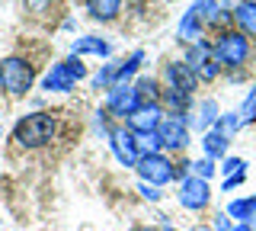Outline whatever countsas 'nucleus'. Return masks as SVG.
Segmentation results:
<instances>
[{
    "instance_id": "33",
    "label": "nucleus",
    "mask_w": 256,
    "mask_h": 231,
    "mask_svg": "<svg viewBox=\"0 0 256 231\" xmlns=\"http://www.w3.org/2000/svg\"><path fill=\"white\" fill-rule=\"evenodd\" d=\"M250 225H253V231H256V218H253V221H250Z\"/></svg>"
},
{
    "instance_id": "26",
    "label": "nucleus",
    "mask_w": 256,
    "mask_h": 231,
    "mask_svg": "<svg viewBox=\"0 0 256 231\" xmlns=\"http://www.w3.org/2000/svg\"><path fill=\"white\" fill-rule=\"evenodd\" d=\"M196 74H198V81H214V77L221 74V65L214 61V55H212V58H208V61H205V65L198 68V71H196Z\"/></svg>"
},
{
    "instance_id": "10",
    "label": "nucleus",
    "mask_w": 256,
    "mask_h": 231,
    "mask_svg": "<svg viewBox=\"0 0 256 231\" xmlns=\"http://www.w3.org/2000/svg\"><path fill=\"white\" fill-rule=\"evenodd\" d=\"M180 205L189 212H202L208 202H212V186H208V180L202 177H186L180 183Z\"/></svg>"
},
{
    "instance_id": "6",
    "label": "nucleus",
    "mask_w": 256,
    "mask_h": 231,
    "mask_svg": "<svg viewBox=\"0 0 256 231\" xmlns=\"http://www.w3.org/2000/svg\"><path fill=\"white\" fill-rule=\"evenodd\" d=\"M109 148L122 167H134L141 157V138L128 125H112L109 129Z\"/></svg>"
},
{
    "instance_id": "19",
    "label": "nucleus",
    "mask_w": 256,
    "mask_h": 231,
    "mask_svg": "<svg viewBox=\"0 0 256 231\" xmlns=\"http://www.w3.org/2000/svg\"><path fill=\"white\" fill-rule=\"evenodd\" d=\"M218 116H221V113H218V103H214V100H205L202 106H198V119H196V125H198L202 132H208V129H214Z\"/></svg>"
},
{
    "instance_id": "13",
    "label": "nucleus",
    "mask_w": 256,
    "mask_h": 231,
    "mask_svg": "<svg viewBox=\"0 0 256 231\" xmlns=\"http://www.w3.org/2000/svg\"><path fill=\"white\" fill-rule=\"evenodd\" d=\"M70 55H77V58H84V55L109 58V55H112V45L106 42V39H100V36H84V39H77V42L70 45Z\"/></svg>"
},
{
    "instance_id": "34",
    "label": "nucleus",
    "mask_w": 256,
    "mask_h": 231,
    "mask_svg": "<svg viewBox=\"0 0 256 231\" xmlns=\"http://www.w3.org/2000/svg\"><path fill=\"white\" fill-rule=\"evenodd\" d=\"M192 231H205V228H192Z\"/></svg>"
},
{
    "instance_id": "15",
    "label": "nucleus",
    "mask_w": 256,
    "mask_h": 231,
    "mask_svg": "<svg viewBox=\"0 0 256 231\" xmlns=\"http://www.w3.org/2000/svg\"><path fill=\"white\" fill-rule=\"evenodd\" d=\"M86 13L96 23H112L122 13V0H86Z\"/></svg>"
},
{
    "instance_id": "30",
    "label": "nucleus",
    "mask_w": 256,
    "mask_h": 231,
    "mask_svg": "<svg viewBox=\"0 0 256 231\" xmlns=\"http://www.w3.org/2000/svg\"><path fill=\"white\" fill-rule=\"evenodd\" d=\"M234 231H253V225H234Z\"/></svg>"
},
{
    "instance_id": "31",
    "label": "nucleus",
    "mask_w": 256,
    "mask_h": 231,
    "mask_svg": "<svg viewBox=\"0 0 256 231\" xmlns=\"http://www.w3.org/2000/svg\"><path fill=\"white\" fill-rule=\"evenodd\" d=\"M132 231H157V228H148V225H138V228H132Z\"/></svg>"
},
{
    "instance_id": "23",
    "label": "nucleus",
    "mask_w": 256,
    "mask_h": 231,
    "mask_svg": "<svg viewBox=\"0 0 256 231\" xmlns=\"http://www.w3.org/2000/svg\"><path fill=\"white\" fill-rule=\"evenodd\" d=\"M214 161L212 157H202V161H192V177H202V180H212L214 177Z\"/></svg>"
},
{
    "instance_id": "24",
    "label": "nucleus",
    "mask_w": 256,
    "mask_h": 231,
    "mask_svg": "<svg viewBox=\"0 0 256 231\" xmlns=\"http://www.w3.org/2000/svg\"><path fill=\"white\" fill-rule=\"evenodd\" d=\"M22 10L29 13V17H36V20H42L48 10H52V0H22Z\"/></svg>"
},
{
    "instance_id": "32",
    "label": "nucleus",
    "mask_w": 256,
    "mask_h": 231,
    "mask_svg": "<svg viewBox=\"0 0 256 231\" xmlns=\"http://www.w3.org/2000/svg\"><path fill=\"white\" fill-rule=\"evenodd\" d=\"M164 231H176V228H170V225H166V228H164Z\"/></svg>"
},
{
    "instance_id": "22",
    "label": "nucleus",
    "mask_w": 256,
    "mask_h": 231,
    "mask_svg": "<svg viewBox=\"0 0 256 231\" xmlns=\"http://www.w3.org/2000/svg\"><path fill=\"white\" fill-rule=\"evenodd\" d=\"M237 113H240V122H244V125H246V122H253V119H256V84H253V90L246 93L244 106H240Z\"/></svg>"
},
{
    "instance_id": "2",
    "label": "nucleus",
    "mask_w": 256,
    "mask_h": 231,
    "mask_svg": "<svg viewBox=\"0 0 256 231\" xmlns=\"http://www.w3.org/2000/svg\"><path fill=\"white\" fill-rule=\"evenodd\" d=\"M212 55L221 68H244L246 61H250L253 49H250V39L244 33H237V29H221L212 42Z\"/></svg>"
},
{
    "instance_id": "18",
    "label": "nucleus",
    "mask_w": 256,
    "mask_h": 231,
    "mask_svg": "<svg viewBox=\"0 0 256 231\" xmlns=\"http://www.w3.org/2000/svg\"><path fill=\"white\" fill-rule=\"evenodd\" d=\"M202 151H205V157H224L228 154V135H221L218 129H208L202 135Z\"/></svg>"
},
{
    "instance_id": "11",
    "label": "nucleus",
    "mask_w": 256,
    "mask_h": 231,
    "mask_svg": "<svg viewBox=\"0 0 256 231\" xmlns=\"http://www.w3.org/2000/svg\"><path fill=\"white\" fill-rule=\"evenodd\" d=\"M164 77H166V87H170V90H180V93H186V97H192V93L198 90V74L186 61H170V65L164 68Z\"/></svg>"
},
{
    "instance_id": "1",
    "label": "nucleus",
    "mask_w": 256,
    "mask_h": 231,
    "mask_svg": "<svg viewBox=\"0 0 256 231\" xmlns=\"http://www.w3.org/2000/svg\"><path fill=\"white\" fill-rule=\"evenodd\" d=\"M58 135V119L52 113H29L13 125V141L20 148H42Z\"/></svg>"
},
{
    "instance_id": "35",
    "label": "nucleus",
    "mask_w": 256,
    "mask_h": 231,
    "mask_svg": "<svg viewBox=\"0 0 256 231\" xmlns=\"http://www.w3.org/2000/svg\"><path fill=\"white\" fill-rule=\"evenodd\" d=\"M0 138H4V129H0Z\"/></svg>"
},
{
    "instance_id": "28",
    "label": "nucleus",
    "mask_w": 256,
    "mask_h": 231,
    "mask_svg": "<svg viewBox=\"0 0 256 231\" xmlns=\"http://www.w3.org/2000/svg\"><path fill=\"white\" fill-rule=\"evenodd\" d=\"M246 180V173H234V177H224V193H230V189H237L240 183Z\"/></svg>"
},
{
    "instance_id": "3",
    "label": "nucleus",
    "mask_w": 256,
    "mask_h": 231,
    "mask_svg": "<svg viewBox=\"0 0 256 231\" xmlns=\"http://www.w3.org/2000/svg\"><path fill=\"white\" fill-rule=\"evenodd\" d=\"M32 84H36V68H32L26 58L10 55V58L0 61V90H6L13 100L26 97L32 90Z\"/></svg>"
},
{
    "instance_id": "12",
    "label": "nucleus",
    "mask_w": 256,
    "mask_h": 231,
    "mask_svg": "<svg viewBox=\"0 0 256 231\" xmlns=\"http://www.w3.org/2000/svg\"><path fill=\"white\" fill-rule=\"evenodd\" d=\"M234 23H237V33H244L246 39H256V0H240L234 7Z\"/></svg>"
},
{
    "instance_id": "17",
    "label": "nucleus",
    "mask_w": 256,
    "mask_h": 231,
    "mask_svg": "<svg viewBox=\"0 0 256 231\" xmlns=\"http://www.w3.org/2000/svg\"><path fill=\"white\" fill-rule=\"evenodd\" d=\"M189 103L192 97H186V93H180V90H160V106H164V113H173V116H182L189 109Z\"/></svg>"
},
{
    "instance_id": "20",
    "label": "nucleus",
    "mask_w": 256,
    "mask_h": 231,
    "mask_svg": "<svg viewBox=\"0 0 256 231\" xmlns=\"http://www.w3.org/2000/svg\"><path fill=\"white\" fill-rule=\"evenodd\" d=\"M138 93H141V100L144 103H160V84L154 81V77H138Z\"/></svg>"
},
{
    "instance_id": "16",
    "label": "nucleus",
    "mask_w": 256,
    "mask_h": 231,
    "mask_svg": "<svg viewBox=\"0 0 256 231\" xmlns=\"http://www.w3.org/2000/svg\"><path fill=\"white\" fill-rule=\"evenodd\" d=\"M144 65V52H132V58H125V61H116V77H112V87H125L128 84V77H134L138 74V68Z\"/></svg>"
},
{
    "instance_id": "27",
    "label": "nucleus",
    "mask_w": 256,
    "mask_h": 231,
    "mask_svg": "<svg viewBox=\"0 0 256 231\" xmlns=\"http://www.w3.org/2000/svg\"><path fill=\"white\" fill-rule=\"evenodd\" d=\"M141 196L148 199V202H160V199H164V193H160V186H150V183H141Z\"/></svg>"
},
{
    "instance_id": "14",
    "label": "nucleus",
    "mask_w": 256,
    "mask_h": 231,
    "mask_svg": "<svg viewBox=\"0 0 256 231\" xmlns=\"http://www.w3.org/2000/svg\"><path fill=\"white\" fill-rule=\"evenodd\" d=\"M228 218L237 221V225H250V221L256 218V193L230 199V202H228Z\"/></svg>"
},
{
    "instance_id": "5",
    "label": "nucleus",
    "mask_w": 256,
    "mask_h": 231,
    "mask_svg": "<svg viewBox=\"0 0 256 231\" xmlns=\"http://www.w3.org/2000/svg\"><path fill=\"white\" fill-rule=\"evenodd\" d=\"M189 125H192V119H189L186 113H182V116L166 113V116H164V122H160V129H157L160 145H164V148H170V151H186V148L192 145Z\"/></svg>"
},
{
    "instance_id": "25",
    "label": "nucleus",
    "mask_w": 256,
    "mask_h": 231,
    "mask_svg": "<svg viewBox=\"0 0 256 231\" xmlns=\"http://www.w3.org/2000/svg\"><path fill=\"white\" fill-rule=\"evenodd\" d=\"M244 157H224V161H221V167H218V170L224 173V177H234V173H244Z\"/></svg>"
},
{
    "instance_id": "29",
    "label": "nucleus",
    "mask_w": 256,
    "mask_h": 231,
    "mask_svg": "<svg viewBox=\"0 0 256 231\" xmlns=\"http://www.w3.org/2000/svg\"><path fill=\"white\" fill-rule=\"evenodd\" d=\"M234 225H237V221H230V218H228V212L214 218V231H234Z\"/></svg>"
},
{
    "instance_id": "4",
    "label": "nucleus",
    "mask_w": 256,
    "mask_h": 231,
    "mask_svg": "<svg viewBox=\"0 0 256 231\" xmlns=\"http://www.w3.org/2000/svg\"><path fill=\"white\" fill-rule=\"evenodd\" d=\"M86 74H90V71H86L84 58L70 55V58L52 65V71L42 77V90H48V93H68V90H74V87L84 81Z\"/></svg>"
},
{
    "instance_id": "8",
    "label": "nucleus",
    "mask_w": 256,
    "mask_h": 231,
    "mask_svg": "<svg viewBox=\"0 0 256 231\" xmlns=\"http://www.w3.org/2000/svg\"><path fill=\"white\" fill-rule=\"evenodd\" d=\"M164 106L160 103H144V106H138L132 116L125 119V125L132 129L138 138H148V135H154L160 129V122H164Z\"/></svg>"
},
{
    "instance_id": "7",
    "label": "nucleus",
    "mask_w": 256,
    "mask_h": 231,
    "mask_svg": "<svg viewBox=\"0 0 256 231\" xmlns=\"http://www.w3.org/2000/svg\"><path fill=\"white\" fill-rule=\"evenodd\" d=\"M173 161L164 154V151H157V154H141L138 164H134V170H138L141 183H150V186H164V183L173 180Z\"/></svg>"
},
{
    "instance_id": "9",
    "label": "nucleus",
    "mask_w": 256,
    "mask_h": 231,
    "mask_svg": "<svg viewBox=\"0 0 256 231\" xmlns=\"http://www.w3.org/2000/svg\"><path fill=\"white\" fill-rule=\"evenodd\" d=\"M138 106H144L138 87H128V84H125V87H112V90L106 93V113H109V116L128 119Z\"/></svg>"
},
{
    "instance_id": "21",
    "label": "nucleus",
    "mask_w": 256,
    "mask_h": 231,
    "mask_svg": "<svg viewBox=\"0 0 256 231\" xmlns=\"http://www.w3.org/2000/svg\"><path fill=\"white\" fill-rule=\"evenodd\" d=\"M240 125H244V122H240V113H221V116H218V122H214V129L230 138V135H234Z\"/></svg>"
}]
</instances>
